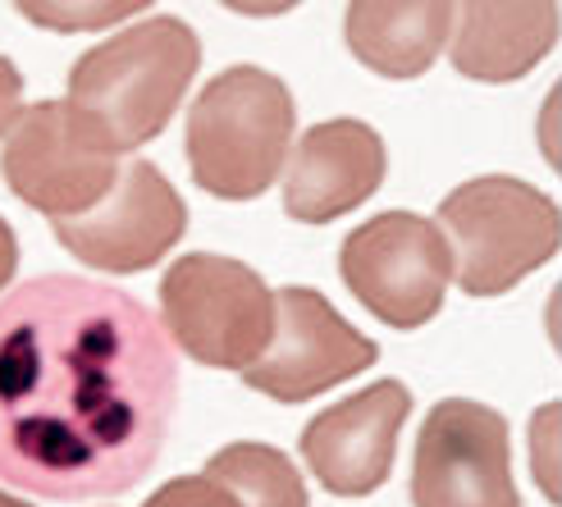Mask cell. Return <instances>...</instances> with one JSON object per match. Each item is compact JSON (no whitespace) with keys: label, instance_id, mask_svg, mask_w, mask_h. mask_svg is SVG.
<instances>
[{"label":"cell","instance_id":"cell-1","mask_svg":"<svg viewBox=\"0 0 562 507\" xmlns=\"http://www.w3.org/2000/svg\"><path fill=\"white\" fill-rule=\"evenodd\" d=\"M179 398L165 325L133 293L42 274L0 297V481L110 498L156 466Z\"/></svg>","mask_w":562,"mask_h":507},{"label":"cell","instance_id":"cell-2","mask_svg":"<svg viewBox=\"0 0 562 507\" xmlns=\"http://www.w3.org/2000/svg\"><path fill=\"white\" fill-rule=\"evenodd\" d=\"M196 69H202V37L183 19L156 14L82 50L69 69L65 101H74L124 156L170 128Z\"/></svg>","mask_w":562,"mask_h":507},{"label":"cell","instance_id":"cell-3","mask_svg":"<svg viewBox=\"0 0 562 507\" xmlns=\"http://www.w3.org/2000/svg\"><path fill=\"white\" fill-rule=\"evenodd\" d=\"M293 92L257 65L215 74L188 110V169L220 202H251L274 188L293 151Z\"/></svg>","mask_w":562,"mask_h":507},{"label":"cell","instance_id":"cell-4","mask_svg":"<svg viewBox=\"0 0 562 507\" xmlns=\"http://www.w3.org/2000/svg\"><path fill=\"white\" fill-rule=\"evenodd\" d=\"M435 224L453 247V279L467 297H503L530 270L553 261L562 219L553 196L513 174H485L453 188Z\"/></svg>","mask_w":562,"mask_h":507},{"label":"cell","instance_id":"cell-5","mask_svg":"<svg viewBox=\"0 0 562 507\" xmlns=\"http://www.w3.org/2000/svg\"><path fill=\"white\" fill-rule=\"evenodd\" d=\"M156 293L170 343L211 371H247L266 357L279 325V293L251 266L215 251L179 257Z\"/></svg>","mask_w":562,"mask_h":507},{"label":"cell","instance_id":"cell-6","mask_svg":"<svg viewBox=\"0 0 562 507\" xmlns=\"http://www.w3.org/2000/svg\"><path fill=\"white\" fill-rule=\"evenodd\" d=\"M0 174L23 206L46 219H74L105 202L124 165L74 101H37L0 147Z\"/></svg>","mask_w":562,"mask_h":507},{"label":"cell","instance_id":"cell-7","mask_svg":"<svg viewBox=\"0 0 562 507\" xmlns=\"http://www.w3.org/2000/svg\"><path fill=\"white\" fill-rule=\"evenodd\" d=\"M339 279L389 329H420L453 284V247L435 219L384 211L344 238Z\"/></svg>","mask_w":562,"mask_h":507},{"label":"cell","instance_id":"cell-8","mask_svg":"<svg viewBox=\"0 0 562 507\" xmlns=\"http://www.w3.org/2000/svg\"><path fill=\"white\" fill-rule=\"evenodd\" d=\"M416 507H521L508 420L471 398L430 407L412 453Z\"/></svg>","mask_w":562,"mask_h":507},{"label":"cell","instance_id":"cell-9","mask_svg":"<svg viewBox=\"0 0 562 507\" xmlns=\"http://www.w3.org/2000/svg\"><path fill=\"white\" fill-rule=\"evenodd\" d=\"M50 229L82 266L105 274H143L183 238L188 206L151 160H128L105 202H97L88 215L50 219Z\"/></svg>","mask_w":562,"mask_h":507},{"label":"cell","instance_id":"cell-10","mask_svg":"<svg viewBox=\"0 0 562 507\" xmlns=\"http://www.w3.org/2000/svg\"><path fill=\"white\" fill-rule=\"evenodd\" d=\"M380 348L352 329L316 289H279V325L261 361L243 371V384L274 403H306L316 393L375 365Z\"/></svg>","mask_w":562,"mask_h":507},{"label":"cell","instance_id":"cell-11","mask_svg":"<svg viewBox=\"0 0 562 507\" xmlns=\"http://www.w3.org/2000/svg\"><path fill=\"white\" fill-rule=\"evenodd\" d=\"M412 416V393L403 380H375L352 398L325 407L302 430L297 448L312 475L339 498L375 494L393 458H398V435Z\"/></svg>","mask_w":562,"mask_h":507},{"label":"cell","instance_id":"cell-12","mask_svg":"<svg viewBox=\"0 0 562 507\" xmlns=\"http://www.w3.org/2000/svg\"><path fill=\"white\" fill-rule=\"evenodd\" d=\"M389 174L384 137L361 120L306 128L284 165V211L302 224H329L371 202Z\"/></svg>","mask_w":562,"mask_h":507},{"label":"cell","instance_id":"cell-13","mask_svg":"<svg viewBox=\"0 0 562 507\" xmlns=\"http://www.w3.org/2000/svg\"><path fill=\"white\" fill-rule=\"evenodd\" d=\"M448 60L471 82H517L558 46V0H453Z\"/></svg>","mask_w":562,"mask_h":507},{"label":"cell","instance_id":"cell-14","mask_svg":"<svg viewBox=\"0 0 562 507\" xmlns=\"http://www.w3.org/2000/svg\"><path fill=\"white\" fill-rule=\"evenodd\" d=\"M453 0H348L344 37L357 65L407 82L430 74L439 50L453 37Z\"/></svg>","mask_w":562,"mask_h":507},{"label":"cell","instance_id":"cell-15","mask_svg":"<svg viewBox=\"0 0 562 507\" xmlns=\"http://www.w3.org/2000/svg\"><path fill=\"white\" fill-rule=\"evenodd\" d=\"M206 475L229 485L243 498V507H312L297 466L270 443L238 439L229 448H220L206 462Z\"/></svg>","mask_w":562,"mask_h":507},{"label":"cell","instance_id":"cell-16","mask_svg":"<svg viewBox=\"0 0 562 507\" xmlns=\"http://www.w3.org/2000/svg\"><path fill=\"white\" fill-rule=\"evenodd\" d=\"M151 5L156 0H14V10L46 33H101Z\"/></svg>","mask_w":562,"mask_h":507},{"label":"cell","instance_id":"cell-17","mask_svg":"<svg viewBox=\"0 0 562 507\" xmlns=\"http://www.w3.org/2000/svg\"><path fill=\"white\" fill-rule=\"evenodd\" d=\"M143 507H243V498L215 475H179V481L160 485Z\"/></svg>","mask_w":562,"mask_h":507},{"label":"cell","instance_id":"cell-18","mask_svg":"<svg viewBox=\"0 0 562 507\" xmlns=\"http://www.w3.org/2000/svg\"><path fill=\"white\" fill-rule=\"evenodd\" d=\"M23 74L14 69V60H5L0 55V143L10 137V128L19 124V115H23Z\"/></svg>","mask_w":562,"mask_h":507},{"label":"cell","instance_id":"cell-19","mask_svg":"<svg viewBox=\"0 0 562 507\" xmlns=\"http://www.w3.org/2000/svg\"><path fill=\"white\" fill-rule=\"evenodd\" d=\"M220 5L234 10V14H247V19H274V14L297 10L302 0H220Z\"/></svg>","mask_w":562,"mask_h":507},{"label":"cell","instance_id":"cell-20","mask_svg":"<svg viewBox=\"0 0 562 507\" xmlns=\"http://www.w3.org/2000/svg\"><path fill=\"white\" fill-rule=\"evenodd\" d=\"M14 270H19V238H14V229H10V219L0 215V293L10 289Z\"/></svg>","mask_w":562,"mask_h":507},{"label":"cell","instance_id":"cell-21","mask_svg":"<svg viewBox=\"0 0 562 507\" xmlns=\"http://www.w3.org/2000/svg\"><path fill=\"white\" fill-rule=\"evenodd\" d=\"M0 507H33V503H23L19 494H5V489H0Z\"/></svg>","mask_w":562,"mask_h":507}]
</instances>
